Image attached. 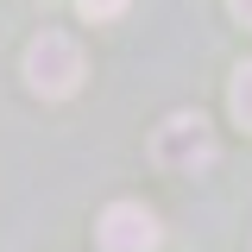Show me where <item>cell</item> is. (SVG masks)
Masks as SVG:
<instances>
[{
  "mask_svg": "<svg viewBox=\"0 0 252 252\" xmlns=\"http://www.w3.org/2000/svg\"><path fill=\"white\" fill-rule=\"evenodd\" d=\"M227 101H233V120H240V126H252V63L233 76V94H227Z\"/></svg>",
  "mask_w": 252,
  "mask_h": 252,
  "instance_id": "4",
  "label": "cell"
},
{
  "mask_svg": "<svg viewBox=\"0 0 252 252\" xmlns=\"http://www.w3.org/2000/svg\"><path fill=\"white\" fill-rule=\"evenodd\" d=\"M101 252H158V215L145 208V202H114L107 215H101Z\"/></svg>",
  "mask_w": 252,
  "mask_h": 252,
  "instance_id": "3",
  "label": "cell"
},
{
  "mask_svg": "<svg viewBox=\"0 0 252 252\" xmlns=\"http://www.w3.org/2000/svg\"><path fill=\"white\" fill-rule=\"evenodd\" d=\"M227 6H233V19H246V26H252V0H227Z\"/></svg>",
  "mask_w": 252,
  "mask_h": 252,
  "instance_id": "6",
  "label": "cell"
},
{
  "mask_svg": "<svg viewBox=\"0 0 252 252\" xmlns=\"http://www.w3.org/2000/svg\"><path fill=\"white\" fill-rule=\"evenodd\" d=\"M152 158L164 170H208L215 164V132H208V120L202 114H170V120L158 126V139H152Z\"/></svg>",
  "mask_w": 252,
  "mask_h": 252,
  "instance_id": "2",
  "label": "cell"
},
{
  "mask_svg": "<svg viewBox=\"0 0 252 252\" xmlns=\"http://www.w3.org/2000/svg\"><path fill=\"white\" fill-rule=\"evenodd\" d=\"M82 6V19H114V13H126V0H76Z\"/></svg>",
  "mask_w": 252,
  "mask_h": 252,
  "instance_id": "5",
  "label": "cell"
},
{
  "mask_svg": "<svg viewBox=\"0 0 252 252\" xmlns=\"http://www.w3.org/2000/svg\"><path fill=\"white\" fill-rule=\"evenodd\" d=\"M82 76H89V63H82V44H76V38H63V32L32 38V51H26V89L32 94L63 101V94L82 89Z\"/></svg>",
  "mask_w": 252,
  "mask_h": 252,
  "instance_id": "1",
  "label": "cell"
}]
</instances>
